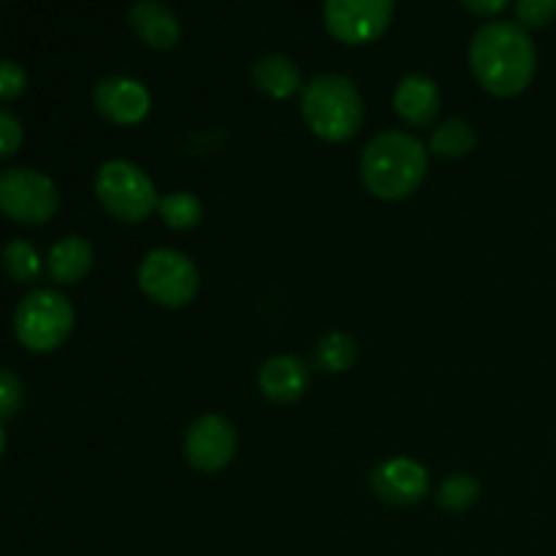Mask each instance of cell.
<instances>
[{"mask_svg":"<svg viewBox=\"0 0 556 556\" xmlns=\"http://www.w3.org/2000/svg\"><path fill=\"white\" fill-rule=\"evenodd\" d=\"M470 68L492 96H519L535 79V41L519 22H489L470 41Z\"/></svg>","mask_w":556,"mask_h":556,"instance_id":"1","label":"cell"},{"mask_svg":"<svg viewBox=\"0 0 556 556\" xmlns=\"http://www.w3.org/2000/svg\"><path fill=\"white\" fill-rule=\"evenodd\" d=\"M429 152L421 139L405 130L375 136L362 152V182L375 199L402 201L421 188Z\"/></svg>","mask_w":556,"mask_h":556,"instance_id":"2","label":"cell"},{"mask_svg":"<svg viewBox=\"0 0 556 556\" xmlns=\"http://www.w3.org/2000/svg\"><path fill=\"white\" fill-rule=\"evenodd\" d=\"M302 117L318 139L351 141L364 125V98L348 76L320 74L304 85Z\"/></svg>","mask_w":556,"mask_h":556,"instance_id":"3","label":"cell"},{"mask_svg":"<svg viewBox=\"0 0 556 556\" xmlns=\"http://www.w3.org/2000/svg\"><path fill=\"white\" fill-rule=\"evenodd\" d=\"M96 195L114 220L128 226L147 220L161 201L150 174L130 161L103 163L96 177Z\"/></svg>","mask_w":556,"mask_h":556,"instance_id":"4","label":"cell"},{"mask_svg":"<svg viewBox=\"0 0 556 556\" xmlns=\"http://www.w3.org/2000/svg\"><path fill=\"white\" fill-rule=\"evenodd\" d=\"M74 331V307L68 299L49 288L27 293L14 313V334L33 353L58 351Z\"/></svg>","mask_w":556,"mask_h":556,"instance_id":"5","label":"cell"},{"mask_svg":"<svg viewBox=\"0 0 556 556\" xmlns=\"http://www.w3.org/2000/svg\"><path fill=\"white\" fill-rule=\"evenodd\" d=\"M199 269L193 258L172 248H157L139 266V288L147 299L168 309L190 304L199 293Z\"/></svg>","mask_w":556,"mask_h":556,"instance_id":"6","label":"cell"},{"mask_svg":"<svg viewBox=\"0 0 556 556\" xmlns=\"http://www.w3.org/2000/svg\"><path fill=\"white\" fill-rule=\"evenodd\" d=\"M60 210L58 185L36 168H9L0 174V212L22 226H43Z\"/></svg>","mask_w":556,"mask_h":556,"instance_id":"7","label":"cell"},{"mask_svg":"<svg viewBox=\"0 0 556 556\" xmlns=\"http://www.w3.org/2000/svg\"><path fill=\"white\" fill-rule=\"evenodd\" d=\"M394 20V0H326V30L348 47L372 43L389 30Z\"/></svg>","mask_w":556,"mask_h":556,"instance_id":"8","label":"cell"},{"mask_svg":"<svg viewBox=\"0 0 556 556\" xmlns=\"http://www.w3.org/2000/svg\"><path fill=\"white\" fill-rule=\"evenodd\" d=\"M237 454V429L226 416L206 413L190 424L185 434V459L204 476L226 470Z\"/></svg>","mask_w":556,"mask_h":556,"instance_id":"9","label":"cell"},{"mask_svg":"<svg viewBox=\"0 0 556 556\" xmlns=\"http://www.w3.org/2000/svg\"><path fill=\"white\" fill-rule=\"evenodd\" d=\"M92 106L109 123L130 128V125L144 123L152 109V96L139 79H130V76H106L92 90Z\"/></svg>","mask_w":556,"mask_h":556,"instance_id":"10","label":"cell"},{"mask_svg":"<svg viewBox=\"0 0 556 556\" xmlns=\"http://www.w3.org/2000/svg\"><path fill=\"white\" fill-rule=\"evenodd\" d=\"M372 489L389 505H416L429 494V472L421 462L396 456L372 472Z\"/></svg>","mask_w":556,"mask_h":556,"instance_id":"11","label":"cell"},{"mask_svg":"<svg viewBox=\"0 0 556 556\" xmlns=\"http://www.w3.org/2000/svg\"><path fill=\"white\" fill-rule=\"evenodd\" d=\"M394 109L410 128H427L440 114V90L427 74L402 76L394 90Z\"/></svg>","mask_w":556,"mask_h":556,"instance_id":"12","label":"cell"},{"mask_svg":"<svg viewBox=\"0 0 556 556\" xmlns=\"http://www.w3.org/2000/svg\"><path fill=\"white\" fill-rule=\"evenodd\" d=\"M309 386V367L299 356H275L261 367L258 389L275 405L302 400Z\"/></svg>","mask_w":556,"mask_h":556,"instance_id":"13","label":"cell"},{"mask_svg":"<svg viewBox=\"0 0 556 556\" xmlns=\"http://www.w3.org/2000/svg\"><path fill=\"white\" fill-rule=\"evenodd\" d=\"M128 22L130 27H134L136 36H139L150 49H157V52H166V49L177 47L179 36H182L179 20L174 16V11L168 9L166 3H161V0H139V3L130 9Z\"/></svg>","mask_w":556,"mask_h":556,"instance_id":"14","label":"cell"},{"mask_svg":"<svg viewBox=\"0 0 556 556\" xmlns=\"http://www.w3.org/2000/svg\"><path fill=\"white\" fill-rule=\"evenodd\" d=\"M92 261H96V253H92V244L85 237H65L49 250L47 269L54 282L71 286V282L85 280L87 271L92 269Z\"/></svg>","mask_w":556,"mask_h":556,"instance_id":"15","label":"cell"},{"mask_svg":"<svg viewBox=\"0 0 556 556\" xmlns=\"http://www.w3.org/2000/svg\"><path fill=\"white\" fill-rule=\"evenodd\" d=\"M253 79L261 92H266L275 101L296 96L302 90V71L286 54H266L253 65Z\"/></svg>","mask_w":556,"mask_h":556,"instance_id":"16","label":"cell"},{"mask_svg":"<svg viewBox=\"0 0 556 556\" xmlns=\"http://www.w3.org/2000/svg\"><path fill=\"white\" fill-rule=\"evenodd\" d=\"M478 144L476 128L465 119H448L440 128H434L432 139H429V150L432 155L445 157V161H459V157L470 155Z\"/></svg>","mask_w":556,"mask_h":556,"instance_id":"17","label":"cell"},{"mask_svg":"<svg viewBox=\"0 0 556 556\" xmlns=\"http://www.w3.org/2000/svg\"><path fill=\"white\" fill-rule=\"evenodd\" d=\"M358 358V342L345 331H331L315 348V364L324 372H348Z\"/></svg>","mask_w":556,"mask_h":556,"instance_id":"18","label":"cell"},{"mask_svg":"<svg viewBox=\"0 0 556 556\" xmlns=\"http://www.w3.org/2000/svg\"><path fill=\"white\" fill-rule=\"evenodd\" d=\"M157 215L172 231H190L204 217V206L193 193L177 190V193H168L157 201Z\"/></svg>","mask_w":556,"mask_h":556,"instance_id":"19","label":"cell"},{"mask_svg":"<svg viewBox=\"0 0 556 556\" xmlns=\"http://www.w3.org/2000/svg\"><path fill=\"white\" fill-rule=\"evenodd\" d=\"M481 500V483L467 472H454L438 489V505L451 514H465Z\"/></svg>","mask_w":556,"mask_h":556,"instance_id":"20","label":"cell"},{"mask_svg":"<svg viewBox=\"0 0 556 556\" xmlns=\"http://www.w3.org/2000/svg\"><path fill=\"white\" fill-rule=\"evenodd\" d=\"M3 266L11 275V280L16 282H33L41 275V258H38V250L33 248L25 239H14L3 248Z\"/></svg>","mask_w":556,"mask_h":556,"instance_id":"21","label":"cell"},{"mask_svg":"<svg viewBox=\"0 0 556 556\" xmlns=\"http://www.w3.org/2000/svg\"><path fill=\"white\" fill-rule=\"evenodd\" d=\"M516 20L525 30H541L556 20V0H516Z\"/></svg>","mask_w":556,"mask_h":556,"instance_id":"22","label":"cell"},{"mask_svg":"<svg viewBox=\"0 0 556 556\" xmlns=\"http://www.w3.org/2000/svg\"><path fill=\"white\" fill-rule=\"evenodd\" d=\"M27 74L14 60H0V101H16L25 92Z\"/></svg>","mask_w":556,"mask_h":556,"instance_id":"23","label":"cell"},{"mask_svg":"<svg viewBox=\"0 0 556 556\" xmlns=\"http://www.w3.org/2000/svg\"><path fill=\"white\" fill-rule=\"evenodd\" d=\"M22 407V380L9 369H0V418L16 416Z\"/></svg>","mask_w":556,"mask_h":556,"instance_id":"24","label":"cell"},{"mask_svg":"<svg viewBox=\"0 0 556 556\" xmlns=\"http://www.w3.org/2000/svg\"><path fill=\"white\" fill-rule=\"evenodd\" d=\"M22 147V125L14 114L0 109V157H11Z\"/></svg>","mask_w":556,"mask_h":556,"instance_id":"25","label":"cell"},{"mask_svg":"<svg viewBox=\"0 0 556 556\" xmlns=\"http://www.w3.org/2000/svg\"><path fill=\"white\" fill-rule=\"evenodd\" d=\"M508 3L510 0H462V5H465L470 14H478V16L500 14V11H503Z\"/></svg>","mask_w":556,"mask_h":556,"instance_id":"26","label":"cell"},{"mask_svg":"<svg viewBox=\"0 0 556 556\" xmlns=\"http://www.w3.org/2000/svg\"><path fill=\"white\" fill-rule=\"evenodd\" d=\"M5 451V432H3V418H0V456Z\"/></svg>","mask_w":556,"mask_h":556,"instance_id":"27","label":"cell"}]
</instances>
